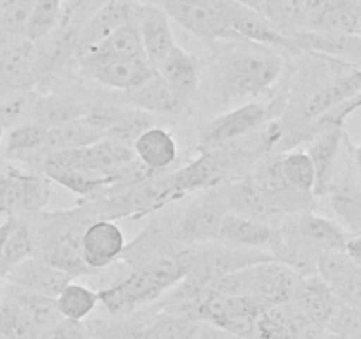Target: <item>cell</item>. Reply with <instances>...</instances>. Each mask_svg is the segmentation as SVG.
<instances>
[{
  "label": "cell",
  "mask_w": 361,
  "mask_h": 339,
  "mask_svg": "<svg viewBox=\"0 0 361 339\" xmlns=\"http://www.w3.org/2000/svg\"><path fill=\"white\" fill-rule=\"evenodd\" d=\"M104 140V133L92 126L85 117L59 124L48 129L46 134V152L71 150V148H85L97 141Z\"/></svg>",
  "instance_id": "obj_29"
},
{
  "label": "cell",
  "mask_w": 361,
  "mask_h": 339,
  "mask_svg": "<svg viewBox=\"0 0 361 339\" xmlns=\"http://www.w3.org/2000/svg\"><path fill=\"white\" fill-rule=\"evenodd\" d=\"M4 127H2V124H0V143H2V140H4Z\"/></svg>",
  "instance_id": "obj_47"
},
{
  "label": "cell",
  "mask_w": 361,
  "mask_h": 339,
  "mask_svg": "<svg viewBox=\"0 0 361 339\" xmlns=\"http://www.w3.org/2000/svg\"><path fill=\"white\" fill-rule=\"evenodd\" d=\"M11 225H13V215H9V218H6L2 222H0V256H2L4 246H6L7 235H9Z\"/></svg>",
  "instance_id": "obj_44"
},
{
  "label": "cell",
  "mask_w": 361,
  "mask_h": 339,
  "mask_svg": "<svg viewBox=\"0 0 361 339\" xmlns=\"http://www.w3.org/2000/svg\"><path fill=\"white\" fill-rule=\"evenodd\" d=\"M345 134H348L345 127L342 126H321L310 136L307 154L316 170V187H314L316 198L326 196L330 189Z\"/></svg>",
  "instance_id": "obj_17"
},
{
  "label": "cell",
  "mask_w": 361,
  "mask_h": 339,
  "mask_svg": "<svg viewBox=\"0 0 361 339\" xmlns=\"http://www.w3.org/2000/svg\"><path fill=\"white\" fill-rule=\"evenodd\" d=\"M34 0H6L0 6V46L27 39Z\"/></svg>",
  "instance_id": "obj_33"
},
{
  "label": "cell",
  "mask_w": 361,
  "mask_h": 339,
  "mask_svg": "<svg viewBox=\"0 0 361 339\" xmlns=\"http://www.w3.org/2000/svg\"><path fill=\"white\" fill-rule=\"evenodd\" d=\"M274 109L271 105L263 102H247L240 108L219 115L212 122L207 124L200 136V150H212V148L228 147L243 140L249 134L263 129L268 122H271Z\"/></svg>",
  "instance_id": "obj_8"
},
{
  "label": "cell",
  "mask_w": 361,
  "mask_h": 339,
  "mask_svg": "<svg viewBox=\"0 0 361 339\" xmlns=\"http://www.w3.org/2000/svg\"><path fill=\"white\" fill-rule=\"evenodd\" d=\"M249 339H289L284 327L279 323L277 318L264 309L254 321V327L250 331Z\"/></svg>",
  "instance_id": "obj_41"
},
{
  "label": "cell",
  "mask_w": 361,
  "mask_h": 339,
  "mask_svg": "<svg viewBox=\"0 0 361 339\" xmlns=\"http://www.w3.org/2000/svg\"><path fill=\"white\" fill-rule=\"evenodd\" d=\"M353 157H355V165H356V168H358V173L361 177V143L353 147Z\"/></svg>",
  "instance_id": "obj_45"
},
{
  "label": "cell",
  "mask_w": 361,
  "mask_h": 339,
  "mask_svg": "<svg viewBox=\"0 0 361 339\" xmlns=\"http://www.w3.org/2000/svg\"><path fill=\"white\" fill-rule=\"evenodd\" d=\"M192 339H243V338L226 331V328L217 327V325L207 323V321H197V327H196V332H194Z\"/></svg>",
  "instance_id": "obj_42"
},
{
  "label": "cell",
  "mask_w": 361,
  "mask_h": 339,
  "mask_svg": "<svg viewBox=\"0 0 361 339\" xmlns=\"http://www.w3.org/2000/svg\"><path fill=\"white\" fill-rule=\"evenodd\" d=\"M345 253H348V256L355 263H358L361 267V235L349 237L348 244H345Z\"/></svg>",
  "instance_id": "obj_43"
},
{
  "label": "cell",
  "mask_w": 361,
  "mask_h": 339,
  "mask_svg": "<svg viewBox=\"0 0 361 339\" xmlns=\"http://www.w3.org/2000/svg\"><path fill=\"white\" fill-rule=\"evenodd\" d=\"M185 275L180 251L143 267L129 268L120 281L99 290V302L106 307L109 316H126L161 300Z\"/></svg>",
  "instance_id": "obj_2"
},
{
  "label": "cell",
  "mask_w": 361,
  "mask_h": 339,
  "mask_svg": "<svg viewBox=\"0 0 361 339\" xmlns=\"http://www.w3.org/2000/svg\"><path fill=\"white\" fill-rule=\"evenodd\" d=\"M55 304L62 318H66V320L83 321L97 307L99 297L95 290L71 281L55 297Z\"/></svg>",
  "instance_id": "obj_32"
},
{
  "label": "cell",
  "mask_w": 361,
  "mask_h": 339,
  "mask_svg": "<svg viewBox=\"0 0 361 339\" xmlns=\"http://www.w3.org/2000/svg\"><path fill=\"white\" fill-rule=\"evenodd\" d=\"M0 334L7 339H39L42 334L35 321L14 300L0 299Z\"/></svg>",
  "instance_id": "obj_34"
},
{
  "label": "cell",
  "mask_w": 361,
  "mask_h": 339,
  "mask_svg": "<svg viewBox=\"0 0 361 339\" xmlns=\"http://www.w3.org/2000/svg\"><path fill=\"white\" fill-rule=\"evenodd\" d=\"M63 0H34L30 20L27 27V39L37 42L48 35L62 16Z\"/></svg>",
  "instance_id": "obj_37"
},
{
  "label": "cell",
  "mask_w": 361,
  "mask_h": 339,
  "mask_svg": "<svg viewBox=\"0 0 361 339\" xmlns=\"http://www.w3.org/2000/svg\"><path fill=\"white\" fill-rule=\"evenodd\" d=\"M159 76L185 101L196 95L201 81V64L194 53L176 46L157 67Z\"/></svg>",
  "instance_id": "obj_25"
},
{
  "label": "cell",
  "mask_w": 361,
  "mask_h": 339,
  "mask_svg": "<svg viewBox=\"0 0 361 339\" xmlns=\"http://www.w3.org/2000/svg\"><path fill=\"white\" fill-rule=\"evenodd\" d=\"M137 56H147L141 42L137 25H126V27L116 28L115 32L102 39L99 44L88 49L78 60H115V59H137Z\"/></svg>",
  "instance_id": "obj_28"
},
{
  "label": "cell",
  "mask_w": 361,
  "mask_h": 339,
  "mask_svg": "<svg viewBox=\"0 0 361 339\" xmlns=\"http://www.w3.org/2000/svg\"><path fill=\"white\" fill-rule=\"evenodd\" d=\"M106 2H108V0H63L62 16H60V20L66 21V23L74 25V27H80L81 30H83L87 21L90 20Z\"/></svg>",
  "instance_id": "obj_39"
},
{
  "label": "cell",
  "mask_w": 361,
  "mask_h": 339,
  "mask_svg": "<svg viewBox=\"0 0 361 339\" xmlns=\"http://www.w3.org/2000/svg\"><path fill=\"white\" fill-rule=\"evenodd\" d=\"M137 161L152 173L169 168L178 157V145L173 134L164 127L154 126L141 133L133 143Z\"/></svg>",
  "instance_id": "obj_26"
},
{
  "label": "cell",
  "mask_w": 361,
  "mask_h": 339,
  "mask_svg": "<svg viewBox=\"0 0 361 339\" xmlns=\"http://www.w3.org/2000/svg\"><path fill=\"white\" fill-rule=\"evenodd\" d=\"M78 73L102 87L129 92L150 80L157 71L147 56L115 60H78Z\"/></svg>",
  "instance_id": "obj_10"
},
{
  "label": "cell",
  "mask_w": 361,
  "mask_h": 339,
  "mask_svg": "<svg viewBox=\"0 0 361 339\" xmlns=\"http://www.w3.org/2000/svg\"><path fill=\"white\" fill-rule=\"evenodd\" d=\"M71 281L73 278L69 274L37 256L27 258L20 265L11 268L6 275L7 285L20 286L23 290L51 297V299H55Z\"/></svg>",
  "instance_id": "obj_21"
},
{
  "label": "cell",
  "mask_w": 361,
  "mask_h": 339,
  "mask_svg": "<svg viewBox=\"0 0 361 339\" xmlns=\"http://www.w3.org/2000/svg\"><path fill=\"white\" fill-rule=\"evenodd\" d=\"M4 2H6V0H0V6H2V4H4Z\"/></svg>",
  "instance_id": "obj_50"
},
{
  "label": "cell",
  "mask_w": 361,
  "mask_h": 339,
  "mask_svg": "<svg viewBox=\"0 0 361 339\" xmlns=\"http://www.w3.org/2000/svg\"><path fill=\"white\" fill-rule=\"evenodd\" d=\"M81 28L60 20L56 27L35 44V76L39 85H46L74 64Z\"/></svg>",
  "instance_id": "obj_9"
},
{
  "label": "cell",
  "mask_w": 361,
  "mask_h": 339,
  "mask_svg": "<svg viewBox=\"0 0 361 339\" xmlns=\"http://www.w3.org/2000/svg\"><path fill=\"white\" fill-rule=\"evenodd\" d=\"M355 102H356V106H358V109L361 108V92L358 95H355Z\"/></svg>",
  "instance_id": "obj_46"
},
{
  "label": "cell",
  "mask_w": 361,
  "mask_h": 339,
  "mask_svg": "<svg viewBox=\"0 0 361 339\" xmlns=\"http://www.w3.org/2000/svg\"><path fill=\"white\" fill-rule=\"evenodd\" d=\"M228 214L224 193L210 189L204 196L194 200L175 221V237L180 246H200L217 242L222 219Z\"/></svg>",
  "instance_id": "obj_6"
},
{
  "label": "cell",
  "mask_w": 361,
  "mask_h": 339,
  "mask_svg": "<svg viewBox=\"0 0 361 339\" xmlns=\"http://www.w3.org/2000/svg\"><path fill=\"white\" fill-rule=\"evenodd\" d=\"M34 256V235L28 215H13L9 235L0 256V275L6 281L7 272L27 258Z\"/></svg>",
  "instance_id": "obj_31"
},
{
  "label": "cell",
  "mask_w": 361,
  "mask_h": 339,
  "mask_svg": "<svg viewBox=\"0 0 361 339\" xmlns=\"http://www.w3.org/2000/svg\"><path fill=\"white\" fill-rule=\"evenodd\" d=\"M154 4V2H152ZM176 23L204 42L240 39L233 32L236 0H161L157 2Z\"/></svg>",
  "instance_id": "obj_3"
},
{
  "label": "cell",
  "mask_w": 361,
  "mask_h": 339,
  "mask_svg": "<svg viewBox=\"0 0 361 339\" xmlns=\"http://www.w3.org/2000/svg\"><path fill=\"white\" fill-rule=\"evenodd\" d=\"M46 134H48V127L35 122L13 127L7 134L4 157L27 162V165L35 162L41 168L42 159L48 154L46 152Z\"/></svg>",
  "instance_id": "obj_27"
},
{
  "label": "cell",
  "mask_w": 361,
  "mask_h": 339,
  "mask_svg": "<svg viewBox=\"0 0 361 339\" xmlns=\"http://www.w3.org/2000/svg\"><path fill=\"white\" fill-rule=\"evenodd\" d=\"M271 260H277V258L268 251L238 249V247H229L221 242L187 246L182 249V263L187 270L185 278L203 282V285L231 272Z\"/></svg>",
  "instance_id": "obj_4"
},
{
  "label": "cell",
  "mask_w": 361,
  "mask_h": 339,
  "mask_svg": "<svg viewBox=\"0 0 361 339\" xmlns=\"http://www.w3.org/2000/svg\"><path fill=\"white\" fill-rule=\"evenodd\" d=\"M233 32L238 35L240 39L249 42H256V44L267 46V48L277 49L284 56H296L300 52L296 46L293 44L291 37L282 34L270 20L261 16L256 11L249 9V7L238 4L233 14Z\"/></svg>",
  "instance_id": "obj_20"
},
{
  "label": "cell",
  "mask_w": 361,
  "mask_h": 339,
  "mask_svg": "<svg viewBox=\"0 0 361 339\" xmlns=\"http://www.w3.org/2000/svg\"><path fill=\"white\" fill-rule=\"evenodd\" d=\"M0 339H7V338H6V335H2V334H0Z\"/></svg>",
  "instance_id": "obj_48"
},
{
  "label": "cell",
  "mask_w": 361,
  "mask_h": 339,
  "mask_svg": "<svg viewBox=\"0 0 361 339\" xmlns=\"http://www.w3.org/2000/svg\"><path fill=\"white\" fill-rule=\"evenodd\" d=\"M123 99L148 115H180L189 105L157 73L134 90L123 92Z\"/></svg>",
  "instance_id": "obj_23"
},
{
  "label": "cell",
  "mask_w": 361,
  "mask_h": 339,
  "mask_svg": "<svg viewBox=\"0 0 361 339\" xmlns=\"http://www.w3.org/2000/svg\"><path fill=\"white\" fill-rule=\"evenodd\" d=\"M279 240V226L228 212L222 219L217 242L238 249H259L274 254Z\"/></svg>",
  "instance_id": "obj_15"
},
{
  "label": "cell",
  "mask_w": 361,
  "mask_h": 339,
  "mask_svg": "<svg viewBox=\"0 0 361 339\" xmlns=\"http://www.w3.org/2000/svg\"><path fill=\"white\" fill-rule=\"evenodd\" d=\"M326 332L341 339H361V311L338 304L328 321Z\"/></svg>",
  "instance_id": "obj_38"
},
{
  "label": "cell",
  "mask_w": 361,
  "mask_h": 339,
  "mask_svg": "<svg viewBox=\"0 0 361 339\" xmlns=\"http://www.w3.org/2000/svg\"><path fill=\"white\" fill-rule=\"evenodd\" d=\"M353 147L355 143L349 134H345L331 186L326 193L335 221L349 237L361 235V177L353 157Z\"/></svg>",
  "instance_id": "obj_5"
},
{
  "label": "cell",
  "mask_w": 361,
  "mask_h": 339,
  "mask_svg": "<svg viewBox=\"0 0 361 339\" xmlns=\"http://www.w3.org/2000/svg\"><path fill=\"white\" fill-rule=\"evenodd\" d=\"M49 180L34 172L7 166L0 172V214L32 215L44 210L49 201Z\"/></svg>",
  "instance_id": "obj_7"
},
{
  "label": "cell",
  "mask_w": 361,
  "mask_h": 339,
  "mask_svg": "<svg viewBox=\"0 0 361 339\" xmlns=\"http://www.w3.org/2000/svg\"><path fill=\"white\" fill-rule=\"evenodd\" d=\"M291 41L300 53H316L361 67V35L307 30L291 35Z\"/></svg>",
  "instance_id": "obj_22"
},
{
  "label": "cell",
  "mask_w": 361,
  "mask_h": 339,
  "mask_svg": "<svg viewBox=\"0 0 361 339\" xmlns=\"http://www.w3.org/2000/svg\"><path fill=\"white\" fill-rule=\"evenodd\" d=\"M212 52L215 71L231 94H268L284 73V55L256 42L243 39L212 42Z\"/></svg>",
  "instance_id": "obj_1"
},
{
  "label": "cell",
  "mask_w": 361,
  "mask_h": 339,
  "mask_svg": "<svg viewBox=\"0 0 361 339\" xmlns=\"http://www.w3.org/2000/svg\"><path fill=\"white\" fill-rule=\"evenodd\" d=\"M222 193H224L228 212L231 214L256 219V221L274 226H279L288 218L277 198L257 187L249 177L222 186Z\"/></svg>",
  "instance_id": "obj_11"
},
{
  "label": "cell",
  "mask_w": 361,
  "mask_h": 339,
  "mask_svg": "<svg viewBox=\"0 0 361 339\" xmlns=\"http://www.w3.org/2000/svg\"><path fill=\"white\" fill-rule=\"evenodd\" d=\"M37 92H0V124L4 129H13L30 122Z\"/></svg>",
  "instance_id": "obj_36"
},
{
  "label": "cell",
  "mask_w": 361,
  "mask_h": 339,
  "mask_svg": "<svg viewBox=\"0 0 361 339\" xmlns=\"http://www.w3.org/2000/svg\"><path fill=\"white\" fill-rule=\"evenodd\" d=\"M291 302L298 307L300 313L314 327L321 328V331H326L328 321L334 316L338 306L331 290L317 274L300 279L298 288H296Z\"/></svg>",
  "instance_id": "obj_24"
},
{
  "label": "cell",
  "mask_w": 361,
  "mask_h": 339,
  "mask_svg": "<svg viewBox=\"0 0 361 339\" xmlns=\"http://www.w3.org/2000/svg\"><path fill=\"white\" fill-rule=\"evenodd\" d=\"M137 30L148 62L157 67L176 48L169 16L157 4H141L137 11Z\"/></svg>",
  "instance_id": "obj_19"
},
{
  "label": "cell",
  "mask_w": 361,
  "mask_h": 339,
  "mask_svg": "<svg viewBox=\"0 0 361 339\" xmlns=\"http://www.w3.org/2000/svg\"><path fill=\"white\" fill-rule=\"evenodd\" d=\"M39 339H92V335L85 321H74L62 318L56 323H53L51 327L46 328L39 335Z\"/></svg>",
  "instance_id": "obj_40"
},
{
  "label": "cell",
  "mask_w": 361,
  "mask_h": 339,
  "mask_svg": "<svg viewBox=\"0 0 361 339\" xmlns=\"http://www.w3.org/2000/svg\"><path fill=\"white\" fill-rule=\"evenodd\" d=\"M281 168L286 182L291 189L300 191V193L314 194L316 187V170H314L312 161L309 154L303 150L288 152L281 155Z\"/></svg>",
  "instance_id": "obj_35"
},
{
  "label": "cell",
  "mask_w": 361,
  "mask_h": 339,
  "mask_svg": "<svg viewBox=\"0 0 361 339\" xmlns=\"http://www.w3.org/2000/svg\"><path fill=\"white\" fill-rule=\"evenodd\" d=\"M140 0H108L83 27L80 35V44L74 60L94 48L95 44L108 37L116 28L126 25H137V11H140Z\"/></svg>",
  "instance_id": "obj_16"
},
{
  "label": "cell",
  "mask_w": 361,
  "mask_h": 339,
  "mask_svg": "<svg viewBox=\"0 0 361 339\" xmlns=\"http://www.w3.org/2000/svg\"><path fill=\"white\" fill-rule=\"evenodd\" d=\"M316 272L341 306L361 311V267L345 251H328L321 254Z\"/></svg>",
  "instance_id": "obj_12"
},
{
  "label": "cell",
  "mask_w": 361,
  "mask_h": 339,
  "mask_svg": "<svg viewBox=\"0 0 361 339\" xmlns=\"http://www.w3.org/2000/svg\"><path fill=\"white\" fill-rule=\"evenodd\" d=\"M2 295L14 300L35 321V325L41 328V332H44L53 323L62 320L59 309H56L55 299H51V297L30 292V290H23L20 286L7 285V282L4 285Z\"/></svg>",
  "instance_id": "obj_30"
},
{
  "label": "cell",
  "mask_w": 361,
  "mask_h": 339,
  "mask_svg": "<svg viewBox=\"0 0 361 339\" xmlns=\"http://www.w3.org/2000/svg\"><path fill=\"white\" fill-rule=\"evenodd\" d=\"M302 275L279 260L252 265V297L264 307L291 302Z\"/></svg>",
  "instance_id": "obj_18"
},
{
  "label": "cell",
  "mask_w": 361,
  "mask_h": 339,
  "mask_svg": "<svg viewBox=\"0 0 361 339\" xmlns=\"http://www.w3.org/2000/svg\"><path fill=\"white\" fill-rule=\"evenodd\" d=\"M360 2H361V0H360Z\"/></svg>",
  "instance_id": "obj_51"
},
{
  "label": "cell",
  "mask_w": 361,
  "mask_h": 339,
  "mask_svg": "<svg viewBox=\"0 0 361 339\" xmlns=\"http://www.w3.org/2000/svg\"><path fill=\"white\" fill-rule=\"evenodd\" d=\"M126 246L122 228L109 219H95L81 237V254L92 274L118 261Z\"/></svg>",
  "instance_id": "obj_13"
},
{
  "label": "cell",
  "mask_w": 361,
  "mask_h": 339,
  "mask_svg": "<svg viewBox=\"0 0 361 339\" xmlns=\"http://www.w3.org/2000/svg\"><path fill=\"white\" fill-rule=\"evenodd\" d=\"M152 2H154V4H157V2H161V0H152Z\"/></svg>",
  "instance_id": "obj_49"
},
{
  "label": "cell",
  "mask_w": 361,
  "mask_h": 339,
  "mask_svg": "<svg viewBox=\"0 0 361 339\" xmlns=\"http://www.w3.org/2000/svg\"><path fill=\"white\" fill-rule=\"evenodd\" d=\"M35 44L28 39L0 46V92L35 90Z\"/></svg>",
  "instance_id": "obj_14"
}]
</instances>
